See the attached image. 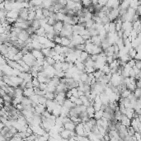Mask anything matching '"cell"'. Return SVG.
<instances>
[{"mask_svg": "<svg viewBox=\"0 0 141 141\" xmlns=\"http://www.w3.org/2000/svg\"><path fill=\"white\" fill-rule=\"evenodd\" d=\"M31 45H32L33 49H36V50L42 49V44H40V42L38 41V40H32Z\"/></svg>", "mask_w": 141, "mask_h": 141, "instance_id": "cell-20", "label": "cell"}, {"mask_svg": "<svg viewBox=\"0 0 141 141\" xmlns=\"http://www.w3.org/2000/svg\"><path fill=\"white\" fill-rule=\"evenodd\" d=\"M31 83H32L33 87H39V85H40V82H39V80L37 79V78H32Z\"/></svg>", "mask_w": 141, "mask_h": 141, "instance_id": "cell-37", "label": "cell"}, {"mask_svg": "<svg viewBox=\"0 0 141 141\" xmlns=\"http://www.w3.org/2000/svg\"><path fill=\"white\" fill-rule=\"evenodd\" d=\"M46 87H47V83H40V85H39V88H40V89H41V90H45Z\"/></svg>", "mask_w": 141, "mask_h": 141, "instance_id": "cell-44", "label": "cell"}, {"mask_svg": "<svg viewBox=\"0 0 141 141\" xmlns=\"http://www.w3.org/2000/svg\"><path fill=\"white\" fill-rule=\"evenodd\" d=\"M74 104L75 105H78V106H79V105H82L83 104V102H82V100L80 99L79 97H76L75 101H74Z\"/></svg>", "mask_w": 141, "mask_h": 141, "instance_id": "cell-45", "label": "cell"}, {"mask_svg": "<svg viewBox=\"0 0 141 141\" xmlns=\"http://www.w3.org/2000/svg\"><path fill=\"white\" fill-rule=\"evenodd\" d=\"M17 17H18V10L12 9V10H10V11H8V13H7V17L12 18V19H14V20H16Z\"/></svg>", "mask_w": 141, "mask_h": 141, "instance_id": "cell-6", "label": "cell"}, {"mask_svg": "<svg viewBox=\"0 0 141 141\" xmlns=\"http://www.w3.org/2000/svg\"><path fill=\"white\" fill-rule=\"evenodd\" d=\"M94 24V22L92 19H90V20H87L85 22V28H91Z\"/></svg>", "mask_w": 141, "mask_h": 141, "instance_id": "cell-36", "label": "cell"}, {"mask_svg": "<svg viewBox=\"0 0 141 141\" xmlns=\"http://www.w3.org/2000/svg\"><path fill=\"white\" fill-rule=\"evenodd\" d=\"M99 97H100V100H101V103H102V104L108 105V103H109V97H108V96L106 95V94L104 92H101V93L99 94Z\"/></svg>", "mask_w": 141, "mask_h": 141, "instance_id": "cell-9", "label": "cell"}, {"mask_svg": "<svg viewBox=\"0 0 141 141\" xmlns=\"http://www.w3.org/2000/svg\"><path fill=\"white\" fill-rule=\"evenodd\" d=\"M61 106H62L57 104L56 106H55V107L53 109L52 111H51V114L55 116H59L60 115V110H61Z\"/></svg>", "mask_w": 141, "mask_h": 141, "instance_id": "cell-17", "label": "cell"}, {"mask_svg": "<svg viewBox=\"0 0 141 141\" xmlns=\"http://www.w3.org/2000/svg\"><path fill=\"white\" fill-rule=\"evenodd\" d=\"M89 55L88 53H87L86 51H84V50H83L81 52V54H80V56H79V58L78 59H77V60H78L79 61H81V62H84L85 60H87V58L89 57Z\"/></svg>", "mask_w": 141, "mask_h": 141, "instance_id": "cell-16", "label": "cell"}, {"mask_svg": "<svg viewBox=\"0 0 141 141\" xmlns=\"http://www.w3.org/2000/svg\"><path fill=\"white\" fill-rule=\"evenodd\" d=\"M135 137L136 139V141H141V136H140V132H135Z\"/></svg>", "mask_w": 141, "mask_h": 141, "instance_id": "cell-42", "label": "cell"}, {"mask_svg": "<svg viewBox=\"0 0 141 141\" xmlns=\"http://www.w3.org/2000/svg\"><path fill=\"white\" fill-rule=\"evenodd\" d=\"M63 126H64V129H65V130H74V129H75V126H76V124L73 122V121H69V122L64 124Z\"/></svg>", "mask_w": 141, "mask_h": 141, "instance_id": "cell-12", "label": "cell"}, {"mask_svg": "<svg viewBox=\"0 0 141 141\" xmlns=\"http://www.w3.org/2000/svg\"><path fill=\"white\" fill-rule=\"evenodd\" d=\"M32 27L34 28L35 30H37L38 28H40V20H37V19H34L32 20V22H31V26Z\"/></svg>", "mask_w": 141, "mask_h": 141, "instance_id": "cell-22", "label": "cell"}, {"mask_svg": "<svg viewBox=\"0 0 141 141\" xmlns=\"http://www.w3.org/2000/svg\"><path fill=\"white\" fill-rule=\"evenodd\" d=\"M20 103L22 105V106H26V105H30L31 103V101L30 100V98L28 97H25V96H22V98H21V101Z\"/></svg>", "mask_w": 141, "mask_h": 141, "instance_id": "cell-18", "label": "cell"}, {"mask_svg": "<svg viewBox=\"0 0 141 141\" xmlns=\"http://www.w3.org/2000/svg\"><path fill=\"white\" fill-rule=\"evenodd\" d=\"M87 74L86 72H83V74H80V80H81L82 82H83V83H85L86 82V80H87Z\"/></svg>", "mask_w": 141, "mask_h": 141, "instance_id": "cell-39", "label": "cell"}, {"mask_svg": "<svg viewBox=\"0 0 141 141\" xmlns=\"http://www.w3.org/2000/svg\"><path fill=\"white\" fill-rule=\"evenodd\" d=\"M107 17L110 20V22H115L119 17V8H112L108 12Z\"/></svg>", "mask_w": 141, "mask_h": 141, "instance_id": "cell-1", "label": "cell"}, {"mask_svg": "<svg viewBox=\"0 0 141 141\" xmlns=\"http://www.w3.org/2000/svg\"><path fill=\"white\" fill-rule=\"evenodd\" d=\"M83 63H84L85 67H93V65H94V61L90 58V55H89V57L83 62Z\"/></svg>", "mask_w": 141, "mask_h": 141, "instance_id": "cell-23", "label": "cell"}, {"mask_svg": "<svg viewBox=\"0 0 141 141\" xmlns=\"http://www.w3.org/2000/svg\"><path fill=\"white\" fill-rule=\"evenodd\" d=\"M34 108H35V112H37V113H39V114H40V115H41L42 112H43L45 110V106H44V105L38 103V104H37Z\"/></svg>", "mask_w": 141, "mask_h": 141, "instance_id": "cell-13", "label": "cell"}, {"mask_svg": "<svg viewBox=\"0 0 141 141\" xmlns=\"http://www.w3.org/2000/svg\"><path fill=\"white\" fill-rule=\"evenodd\" d=\"M95 71L93 67H85L84 68V72H86L87 74H90V73H93Z\"/></svg>", "mask_w": 141, "mask_h": 141, "instance_id": "cell-41", "label": "cell"}, {"mask_svg": "<svg viewBox=\"0 0 141 141\" xmlns=\"http://www.w3.org/2000/svg\"><path fill=\"white\" fill-rule=\"evenodd\" d=\"M134 95H135V97L136 98H140L141 97V89L140 87H136L135 88V90L133 92Z\"/></svg>", "mask_w": 141, "mask_h": 141, "instance_id": "cell-34", "label": "cell"}, {"mask_svg": "<svg viewBox=\"0 0 141 141\" xmlns=\"http://www.w3.org/2000/svg\"><path fill=\"white\" fill-rule=\"evenodd\" d=\"M101 70L102 71V72L104 73L105 74H108V73H110L111 69H110V67H109L108 64H105V65L102 66V68L101 69Z\"/></svg>", "mask_w": 141, "mask_h": 141, "instance_id": "cell-31", "label": "cell"}, {"mask_svg": "<svg viewBox=\"0 0 141 141\" xmlns=\"http://www.w3.org/2000/svg\"><path fill=\"white\" fill-rule=\"evenodd\" d=\"M33 94H35L33 87H25V88H23V96L29 97Z\"/></svg>", "mask_w": 141, "mask_h": 141, "instance_id": "cell-8", "label": "cell"}, {"mask_svg": "<svg viewBox=\"0 0 141 141\" xmlns=\"http://www.w3.org/2000/svg\"><path fill=\"white\" fill-rule=\"evenodd\" d=\"M55 92H46L45 94V97H46L47 100H54L55 97Z\"/></svg>", "mask_w": 141, "mask_h": 141, "instance_id": "cell-27", "label": "cell"}, {"mask_svg": "<svg viewBox=\"0 0 141 141\" xmlns=\"http://www.w3.org/2000/svg\"><path fill=\"white\" fill-rule=\"evenodd\" d=\"M102 114H103V111H102V110L95 111V113H94L93 118H95L96 120L101 119V117H102Z\"/></svg>", "mask_w": 141, "mask_h": 141, "instance_id": "cell-28", "label": "cell"}, {"mask_svg": "<svg viewBox=\"0 0 141 141\" xmlns=\"http://www.w3.org/2000/svg\"><path fill=\"white\" fill-rule=\"evenodd\" d=\"M31 55L35 57V59H38V58H44V55L42 54L41 50H36V49H32L31 51Z\"/></svg>", "mask_w": 141, "mask_h": 141, "instance_id": "cell-10", "label": "cell"}, {"mask_svg": "<svg viewBox=\"0 0 141 141\" xmlns=\"http://www.w3.org/2000/svg\"><path fill=\"white\" fill-rule=\"evenodd\" d=\"M135 66L137 68V69H141V62H140V60H135Z\"/></svg>", "mask_w": 141, "mask_h": 141, "instance_id": "cell-46", "label": "cell"}, {"mask_svg": "<svg viewBox=\"0 0 141 141\" xmlns=\"http://www.w3.org/2000/svg\"><path fill=\"white\" fill-rule=\"evenodd\" d=\"M3 124L2 122H0V131H1V130L3 129Z\"/></svg>", "mask_w": 141, "mask_h": 141, "instance_id": "cell-52", "label": "cell"}, {"mask_svg": "<svg viewBox=\"0 0 141 141\" xmlns=\"http://www.w3.org/2000/svg\"><path fill=\"white\" fill-rule=\"evenodd\" d=\"M135 113V111H134L133 108H126V113L125 115L128 117V118L131 119L133 117V115Z\"/></svg>", "mask_w": 141, "mask_h": 141, "instance_id": "cell-21", "label": "cell"}, {"mask_svg": "<svg viewBox=\"0 0 141 141\" xmlns=\"http://www.w3.org/2000/svg\"><path fill=\"white\" fill-rule=\"evenodd\" d=\"M74 132L77 135H84L85 132L83 130V122H79L76 125L75 129H74Z\"/></svg>", "mask_w": 141, "mask_h": 141, "instance_id": "cell-3", "label": "cell"}, {"mask_svg": "<svg viewBox=\"0 0 141 141\" xmlns=\"http://www.w3.org/2000/svg\"><path fill=\"white\" fill-rule=\"evenodd\" d=\"M33 87V85H32V83H31V81L26 83V87ZM25 87H24V88H25Z\"/></svg>", "mask_w": 141, "mask_h": 141, "instance_id": "cell-51", "label": "cell"}, {"mask_svg": "<svg viewBox=\"0 0 141 141\" xmlns=\"http://www.w3.org/2000/svg\"><path fill=\"white\" fill-rule=\"evenodd\" d=\"M120 122H121V125L126 126V127H128V126H130V119L128 118L125 114H122V116H121V121H120Z\"/></svg>", "mask_w": 141, "mask_h": 141, "instance_id": "cell-7", "label": "cell"}, {"mask_svg": "<svg viewBox=\"0 0 141 141\" xmlns=\"http://www.w3.org/2000/svg\"><path fill=\"white\" fill-rule=\"evenodd\" d=\"M65 17V14L62 13V12H56V17H57V20L58 21H62V22H63Z\"/></svg>", "mask_w": 141, "mask_h": 141, "instance_id": "cell-35", "label": "cell"}, {"mask_svg": "<svg viewBox=\"0 0 141 141\" xmlns=\"http://www.w3.org/2000/svg\"><path fill=\"white\" fill-rule=\"evenodd\" d=\"M35 34L39 36H45V31L43 26H40V28H38L37 30H35Z\"/></svg>", "mask_w": 141, "mask_h": 141, "instance_id": "cell-24", "label": "cell"}, {"mask_svg": "<svg viewBox=\"0 0 141 141\" xmlns=\"http://www.w3.org/2000/svg\"><path fill=\"white\" fill-rule=\"evenodd\" d=\"M134 59H135V60H140L141 58H140V53H137L135 54V57H134Z\"/></svg>", "mask_w": 141, "mask_h": 141, "instance_id": "cell-50", "label": "cell"}, {"mask_svg": "<svg viewBox=\"0 0 141 141\" xmlns=\"http://www.w3.org/2000/svg\"><path fill=\"white\" fill-rule=\"evenodd\" d=\"M2 108V106H0V109H1Z\"/></svg>", "mask_w": 141, "mask_h": 141, "instance_id": "cell-53", "label": "cell"}, {"mask_svg": "<svg viewBox=\"0 0 141 141\" xmlns=\"http://www.w3.org/2000/svg\"><path fill=\"white\" fill-rule=\"evenodd\" d=\"M18 17L24 20H27L28 18V8H22L18 10Z\"/></svg>", "mask_w": 141, "mask_h": 141, "instance_id": "cell-4", "label": "cell"}, {"mask_svg": "<svg viewBox=\"0 0 141 141\" xmlns=\"http://www.w3.org/2000/svg\"><path fill=\"white\" fill-rule=\"evenodd\" d=\"M106 3H107V0H98L97 4H99L100 6L103 7V6H106Z\"/></svg>", "mask_w": 141, "mask_h": 141, "instance_id": "cell-43", "label": "cell"}, {"mask_svg": "<svg viewBox=\"0 0 141 141\" xmlns=\"http://www.w3.org/2000/svg\"><path fill=\"white\" fill-rule=\"evenodd\" d=\"M135 86H136V87H141V81L140 79H136L135 80Z\"/></svg>", "mask_w": 141, "mask_h": 141, "instance_id": "cell-47", "label": "cell"}, {"mask_svg": "<svg viewBox=\"0 0 141 141\" xmlns=\"http://www.w3.org/2000/svg\"><path fill=\"white\" fill-rule=\"evenodd\" d=\"M69 43H70V40L69 38H67L66 36H62L61 37V43L60 45L63 46H69Z\"/></svg>", "mask_w": 141, "mask_h": 141, "instance_id": "cell-25", "label": "cell"}, {"mask_svg": "<svg viewBox=\"0 0 141 141\" xmlns=\"http://www.w3.org/2000/svg\"><path fill=\"white\" fill-rule=\"evenodd\" d=\"M63 106H65L69 109H70V108H72L73 106H75V104H74L73 101H71V100L69 99V98H66V99L65 100V101H64Z\"/></svg>", "mask_w": 141, "mask_h": 141, "instance_id": "cell-19", "label": "cell"}, {"mask_svg": "<svg viewBox=\"0 0 141 141\" xmlns=\"http://www.w3.org/2000/svg\"><path fill=\"white\" fill-rule=\"evenodd\" d=\"M45 61L47 62V64L49 65H54V64L55 63V60L52 57H50V56H45Z\"/></svg>", "mask_w": 141, "mask_h": 141, "instance_id": "cell-29", "label": "cell"}, {"mask_svg": "<svg viewBox=\"0 0 141 141\" xmlns=\"http://www.w3.org/2000/svg\"><path fill=\"white\" fill-rule=\"evenodd\" d=\"M81 3L83 7H88L89 5L92 4V0H81Z\"/></svg>", "mask_w": 141, "mask_h": 141, "instance_id": "cell-38", "label": "cell"}, {"mask_svg": "<svg viewBox=\"0 0 141 141\" xmlns=\"http://www.w3.org/2000/svg\"><path fill=\"white\" fill-rule=\"evenodd\" d=\"M102 52V49L100 45H93V47H92V55H99L100 53Z\"/></svg>", "mask_w": 141, "mask_h": 141, "instance_id": "cell-15", "label": "cell"}, {"mask_svg": "<svg viewBox=\"0 0 141 141\" xmlns=\"http://www.w3.org/2000/svg\"><path fill=\"white\" fill-rule=\"evenodd\" d=\"M91 41H92V43L93 44V45H100V46H101V37L99 36V35L91 36Z\"/></svg>", "mask_w": 141, "mask_h": 141, "instance_id": "cell-11", "label": "cell"}, {"mask_svg": "<svg viewBox=\"0 0 141 141\" xmlns=\"http://www.w3.org/2000/svg\"><path fill=\"white\" fill-rule=\"evenodd\" d=\"M86 112L87 113V115H88L89 118H92L94 116V113H95V109H94L92 106H87Z\"/></svg>", "mask_w": 141, "mask_h": 141, "instance_id": "cell-14", "label": "cell"}, {"mask_svg": "<svg viewBox=\"0 0 141 141\" xmlns=\"http://www.w3.org/2000/svg\"><path fill=\"white\" fill-rule=\"evenodd\" d=\"M46 101H47V99H46V97L45 96H38V103L45 106Z\"/></svg>", "mask_w": 141, "mask_h": 141, "instance_id": "cell-32", "label": "cell"}, {"mask_svg": "<svg viewBox=\"0 0 141 141\" xmlns=\"http://www.w3.org/2000/svg\"><path fill=\"white\" fill-rule=\"evenodd\" d=\"M90 58L95 62L98 58V55H90Z\"/></svg>", "mask_w": 141, "mask_h": 141, "instance_id": "cell-49", "label": "cell"}, {"mask_svg": "<svg viewBox=\"0 0 141 141\" xmlns=\"http://www.w3.org/2000/svg\"><path fill=\"white\" fill-rule=\"evenodd\" d=\"M69 69V62H67V61L62 62V65H61V69H62V71H64V72H66V71H67Z\"/></svg>", "mask_w": 141, "mask_h": 141, "instance_id": "cell-30", "label": "cell"}, {"mask_svg": "<svg viewBox=\"0 0 141 141\" xmlns=\"http://www.w3.org/2000/svg\"><path fill=\"white\" fill-rule=\"evenodd\" d=\"M109 31L108 32H116V22H110L108 23Z\"/></svg>", "mask_w": 141, "mask_h": 141, "instance_id": "cell-26", "label": "cell"}, {"mask_svg": "<svg viewBox=\"0 0 141 141\" xmlns=\"http://www.w3.org/2000/svg\"><path fill=\"white\" fill-rule=\"evenodd\" d=\"M130 93H131V92H130V91L128 88H126V90H124L121 93V97H124V98H126V97H129V95H130Z\"/></svg>", "mask_w": 141, "mask_h": 141, "instance_id": "cell-33", "label": "cell"}, {"mask_svg": "<svg viewBox=\"0 0 141 141\" xmlns=\"http://www.w3.org/2000/svg\"><path fill=\"white\" fill-rule=\"evenodd\" d=\"M31 76H32V78H37V76H38V72L33 70L31 72Z\"/></svg>", "mask_w": 141, "mask_h": 141, "instance_id": "cell-48", "label": "cell"}, {"mask_svg": "<svg viewBox=\"0 0 141 141\" xmlns=\"http://www.w3.org/2000/svg\"><path fill=\"white\" fill-rule=\"evenodd\" d=\"M17 37H18V40H21L22 41H26L30 38V35L27 33L26 30H22L17 34Z\"/></svg>", "mask_w": 141, "mask_h": 141, "instance_id": "cell-2", "label": "cell"}, {"mask_svg": "<svg viewBox=\"0 0 141 141\" xmlns=\"http://www.w3.org/2000/svg\"><path fill=\"white\" fill-rule=\"evenodd\" d=\"M84 48H85V43H82V44H78L76 45L75 46V49L76 50H84Z\"/></svg>", "mask_w": 141, "mask_h": 141, "instance_id": "cell-40", "label": "cell"}, {"mask_svg": "<svg viewBox=\"0 0 141 141\" xmlns=\"http://www.w3.org/2000/svg\"><path fill=\"white\" fill-rule=\"evenodd\" d=\"M74 42L78 45V44H82V43H85V40L82 38V36L78 34H73V38L72 40Z\"/></svg>", "mask_w": 141, "mask_h": 141, "instance_id": "cell-5", "label": "cell"}]
</instances>
